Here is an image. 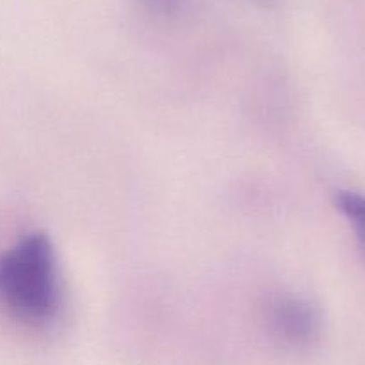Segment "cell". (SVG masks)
<instances>
[{
    "mask_svg": "<svg viewBox=\"0 0 365 365\" xmlns=\"http://www.w3.org/2000/svg\"><path fill=\"white\" fill-rule=\"evenodd\" d=\"M0 307L18 323L41 327L61 309L56 253L45 234H29L0 253Z\"/></svg>",
    "mask_w": 365,
    "mask_h": 365,
    "instance_id": "cell-1",
    "label": "cell"
},
{
    "mask_svg": "<svg viewBox=\"0 0 365 365\" xmlns=\"http://www.w3.org/2000/svg\"><path fill=\"white\" fill-rule=\"evenodd\" d=\"M145 4L148 7H152L153 11H159V13L170 14L175 9H178L182 4V0H145Z\"/></svg>",
    "mask_w": 365,
    "mask_h": 365,
    "instance_id": "cell-4",
    "label": "cell"
},
{
    "mask_svg": "<svg viewBox=\"0 0 365 365\" xmlns=\"http://www.w3.org/2000/svg\"><path fill=\"white\" fill-rule=\"evenodd\" d=\"M337 209L349 221L365 250V195L356 191H341L335 196Z\"/></svg>",
    "mask_w": 365,
    "mask_h": 365,
    "instance_id": "cell-3",
    "label": "cell"
},
{
    "mask_svg": "<svg viewBox=\"0 0 365 365\" xmlns=\"http://www.w3.org/2000/svg\"><path fill=\"white\" fill-rule=\"evenodd\" d=\"M271 335L289 348L312 344L321 330V316L312 302L296 294H284L267 309Z\"/></svg>",
    "mask_w": 365,
    "mask_h": 365,
    "instance_id": "cell-2",
    "label": "cell"
}]
</instances>
